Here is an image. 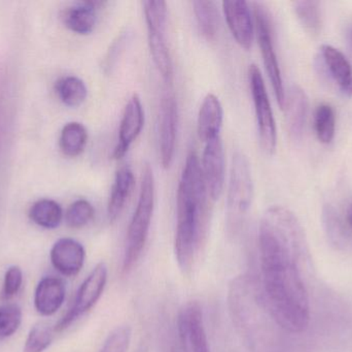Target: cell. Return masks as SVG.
Masks as SVG:
<instances>
[{
  "label": "cell",
  "instance_id": "obj_13",
  "mask_svg": "<svg viewBox=\"0 0 352 352\" xmlns=\"http://www.w3.org/2000/svg\"><path fill=\"white\" fill-rule=\"evenodd\" d=\"M221 4L228 27L234 39L240 47L250 50L254 43L256 26L248 2L223 1Z\"/></svg>",
  "mask_w": 352,
  "mask_h": 352
},
{
  "label": "cell",
  "instance_id": "obj_7",
  "mask_svg": "<svg viewBox=\"0 0 352 352\" xmlns=\"http://www.w3.org/2000/svg\"><path fill=\"white\" fill-rule=\"evenodd\" d=\"M254 26H256L263 62L272 85L277 103L281 109H285L287 93L283 86V76H281V70L279 68L276 51H275L270 17L264 6H261L260 3H254Z\"/></svg>",
  "mask_w": 352,
  "mask_h": 352
},
{
  "label": "cell",
  "instance_id": "obj_29",
  "mask_svg": "<svg viewBox=\"0 0 352 352\" xmlns=\"http://www.w3.org/2000/svg\"><path fill=\"white\" fill-rule=\"evenodd\" d=\"M22 324V310L16 304L0 306V341L12 337Z\"/></svg>",
  "mask_w": 352,
  "mask_h": 352
},
{
  "label": "cell",
  "instance_id": "obj_12",
  "mask_svg": "<svg viewBox=\"0 0 352 352\" xmlns=\"http://www.w3.org/2000/svg\"><path fill=\"white\" fill-rule=\"evenodd\" d=\"M144 126V110L138 94L130 97L124 110L120 123L119 140L113 150V158L121 159L125 156L131 145L142 134Z\"/></svg>",
  "mask_w": 352,
  "mask_h": 352
},
{
  "label": "cell",
  "instance_id": "obj_27",
  "mask_svg": "<svg viewBox=\"0 0 352 352\" xmlns=\"http://www.w3.org/2000/svg\"><path fill=\"white\" fill-rule=\"evenodd\" d=\"M55 329L45 322H38L31 328L23 352H43L49 349L54 340Z\"/></svg>",
  "mask_w": 352,
  "mask_h": 352
},
{
  "label": "cell",
  "instance_id": "obj_25",
  "mask_svg": "<svg viewBox=\"0 0 352 352\" xmlns=\"http://www.w3.org/2000/svg\"><path fill=\"white\" fill-rule=\"evenodd\" d=\"M314 130L322 144H330L336 132V116L334 109L328 103H322L314 112Z\"/></svg>",
  "mask_w": 352,
  "mask_h": 352
},
{
  "label": "cell",
  "instance_id": "obj_33",
  "mask_svg": "<svg viewBox=\"0 0 352 352\" xmlns=\"http://www.w3.org/2000/svg\"><path fill=\"white\" fill-rule=\"evenodd\" d=\"M346 221L349 223V227L352 229V203L349 205V210H347L346 213Z\"/></svg>",
  "mask_w": 352,
  "mask_h": 352
},
{
  "label": "cell",
  "instance_id": "obj_16",
  "mask_svg": "<svg viewBox=\"0 0 352 352\" xmlns=\"http://www.w3.org/2000/svg\"><path fill=\"white\" fill-rule=\"evenodd\" d=\"M307 94L301 87L294 85L285 97V109L287 114V125L289 136L294 141L301 140L307 121Z\"/></svg>",
  "mask_w": 352,
  "mask_h": 352
},
{
  "label": "cell",
  "instance_id": "obj_5",
  "mask_svg": "<svg viewBox=\"0 0 352 352\" xmlns=\"http://www.w3.org/2000/svg\"><path fill=\"white\" fill-rule=\"evenodd\" d=\"M254 198L252 169L245 155L236 153L232 161L228 190V225L231 231L241 227Z\"/></svg>",
  "mask_w": 352,
  "mask_h": 352
},
{
  "label": "cell",
  "instance_id": "obj_8",
  "mask_svg": "<svg viewBox=\"0 0 352 352\" xmlns=\"http://www.w3.org/2000/svg\"><path fill=\"white\" fill-rule=\"evenodd\" d=\"M107 282V267L99 262L85 279L76 293L74 305L56 324L55 332L59 333L72 326L80 316L90 311L100 299Z\"/></svg>",
  "mask_w": 352,
  "mask_h": 352
},
{
  "label": "cell",
  "instance_id": "obj_1",
  "mask_svg": "<svg viewBox=\"0 0 352 352\" xmlns=\"http://www.w3.org/2000/svg\"><path fill=\"white\" fill-rule=\"evenodd\" d=\"M258 248L271 316L287 332H304L310 322L309 297L303 277L307 242L297 216L285 207L269 208L261 220Z\"/></svg>",
  "mask_w": 352,
  "mask_h": 352
},
{
  "label": "cell",
  "instance_id": "obj_21",
  "mask_svg": "<svg viewBox=\"0 0 352 352\" xmlns=\"http://www.w3.org/2000/svg\"><path fill=\"white\" fill-rule=\"evenodd\" d=\"M192 10L201 34L212 41L217 37L219 28V14L217 3L211 0L192 1Z\"/></svg>",
  "mask_w": 352,
  "mask_h": 352
},
{
  "label": "cell",
  "instance_id": "obj_6",
  "mask_svg": "<svg viewBox=\"0 0 352 352\" xmlns=\"http://www.w3.org/2000/svg\"><path fill=\"white\" fill-rule=\"evenodd\" d=\"M250 91L254 101L261 147L266 154H274L277 147V128L270 99L260 68L252 64L248 70Z\"/></svg>",
  "mask_w": 352,
  "mask_h": 352
},
{
  "label": "cell",
  "instance_id": "obj_3",
  "mask_svg": "<svg viewBox=\"0 0 352 352\" xmlns=\"http://www.w3.org/2000/svg\"><path fill=\"white\" fill-rule=\"evenodd\" d=\"M156 200V184L154 173L148 163L142 169V184L138 206L128 227L123 271L129 272L140 260L148 241Z\"/></svg>",
  "mask_w": 352,
  "mask_h": 352
},
{
  "label": "cell",
  "instance_id": "obj_19",
  "mask_svg": "<svg viewBox=\"0 0 352 352\" xmlns=\"http://www.w3.org/2000/svg\"><path fill=\"white\" fill-rule=\"evenodd\" d=\"M223 121V110L217 95L209 93L203 99L199 110L197 134L202 142L207 143L221 134Z\"/></svg>",
  "mask_w": 352,
  "mask_h": 352
},
{
  "label": "cell",
  "instance_id": "obj_22",
  "mask_svg": "<svg viewBox=\"0 0 352 352\" xmlns=\"http://www.w3.org/2000/svg\"><path fill=\"white\" fill-rule=\"evenodd\" d=\"M63 216L61 206L49 198L37 200L29 210L31 221L45 229H54L59 227Z\"/></svg>",
  "mask_w": 352,
  "mask_h": 352
},
{
  "label": "cell",
  "instance_id": "obj_10",
  "mask_svg": "<svg viewBox=\"0 0 352 352\" xmlns=\"http://www.w3.org/2000/svg\"><path fill=\"white\" fill-rule=\"evenodd\" d=\"M178 339L182 352H210L202 310L197 303H188L177 318Z\"/></svg>",
  "mask_w": 352,
  "mask_h": 352
},
{
  "label": "cell",
  "instance_id": "obj_20",
  "mask_svg": "<svg viewBox=\"0 0 352 352\" xmlns=\"http://www.w3.org/2000/svg\"><path fill=\"white\" fill-rule=\"evenodd\" d=\"M134 181L133 172L130 167L124 165L118 169L107 203V217L111 222L117 220L125 208L126 203L131 196Z\"/></svg>",
  "mask_w": 352,
  "mask_h": 352
},
{
  "label": "cell",
  "instance_id": "obj_2",
  "mask_svg": "<svg viewBox=\"0 0 352 352\" xmlns=\"http://www.w3.org/2000/svg\"><path fill=\"white\" fill-rule=\"evenodd\" d=\"M209 198L200 161L192 151L186 157L176 196L175 251L184 274L192 270L195 254L206 235Z\"/></svg>",
  "mask_w": 352,
  "mask_h": 352
},
{
  "label": "cell",
  "instance_id": "obj_17",
  "mask_svg": "<svg viewBox=\"0 0 352 352\" xmlns=\"http://www.w3.org/2000/svg\"><path fill=\"white\" fill-rule=\"evenodd\" d=\"M100 1H78L64 10L62 20L69 30L78 34H90L97 24Z\"/></svg>",
  "mask_w": 352,
  "mask_h": 352
},
{
  "label": "cell",
  "instance_id": "obj_14",
  "mask_svg": "<svg viewBox=\"0 0 352 352\" xmlns=\"http://www.w3.org/2000/svg\"><path fill=\"white\" fill-rule=\"evenodd\" d=\"M52 266L66 277H74L82 271L86 260L84 246L72 238L58 240L50 252Z\"/></svg>",
  "mask_w": 352,
  "mask_h": 352
},
{
  "label": "cell",
  "instance_id": "obj_18",
  "mask_svg": "<svg viewBox=\"0 0 352 352\" xmlns=\"http://www.w3.org/2000/svg\"><path fill=\"white\" fill-rule=\"evenodd\" d=\"M320 57L335 84L347 96H352V66L340 50L330 45L320 48Z\"/></svg>",
  "mask_w": 352,
  "mask_h": 352
},
{
  "label": "cell",
  "instance_id": "obj_28",
  "mask_svg": "<svg viewBox=\"0 0 352 352\" xmlns=\"http://www.w3.org/2000/svg\"><path fill=\"white\" fill-rule=\"evenodd\" d=\"M95 210L89 200L80 198L70 205L65 213L66 225L72 229H82L94 218Z\"/></svg>",
  "mask_w": 352,
  "mask_h": 352
},
{
  "label": "cell",
  "instance_id": "obj_24",
  "mask_svg": "<svg viewBox=\"0 0 352 352\" xmlns=\"http://www.w3.org/2000/svg\"><path fill=\"white\" fill-rule=\"evenodd\" d=\"M56 93L67 107H78L86 101L88 89L82 79L74 76H63L56 82Z\"/></svg>",
  "mask_w": 352,
  "mask_h": 352
},
{
  "label": "cell",
  "instance_id": "obj_26",
  "mask_svg": "<svg viewBox=\"0 0 352 352\" xmlns=\"http://www.w3.org/2000/svg\"><path fill=\"white\" fill-rule=\"evenodd\" d=\"M294 10L304 28L310 33H318L322 26L320 2L301 0L293 3Z\"/></svg>",
  "mask_w": 352,
  "mask_h": 352
},
{
  "label": "cell",
  "instance_id": "obj_30",
  "mask_svg": "<svg viewBox=\"0 0 352 352\" xmlns=\"http://www.w3.org/2000/svg\"><path fill=\"white\" fill-rule=\"evenodd\" d=\"M132 330L127 324L117 327L107 337L99 352H127L131 342Z\"/></svg>",
  "mask_w": 352,
  "mask_h": 352
},
{
  "label": "cell",
  "instance_id": "obj_34",
  "mask_svg": "<svg viewBox=\"0 0 352 352\" xmlns=\"http://www.w3.org/2000/svg\"><path fill=\"white\" fill-rule=\"evenodd\" d=\"M347 39H349V45H351L352 49V27L347 31Z\"/></svg>",
  "mask_w": 352,
  "mask_h": 352
},
{
  "label": "cell",
  "instance_id": "obj_4",
  "mask_svg": "<svg viewBox=\"0 0 352 352\" xmlns=\"http://www.w3.org/2000/svg\"><path fill=\"white\" fill-rule=\"evenodd\" d=\"M144 18L148 27V47L155 65L163 80L171 84L173 79V63L166 39L168 8L165 1L148 0L142 2Z\"/></svg>",
  "mask_w": 352,
  "mask_h": 352
},
{
  "label": "cell",
  "instance_id": "obj_11",
  "mask_svg": "<svg viewBox=\"0 0 352 352\" xmlns=\"http://www.w3.org/2000/svg\"><path fill=\"white\" fill-rule=\"evenodd\" d=\"M203 178L211 200H217L225 185V152L221 136L206 143L201 163Z\"/></svg>",
  "mask_w": 352,
  "mask_h": 352
},
{
  "label": "cell",
  "instance_id": "obj_9",
  "mask_svg": "<svg viewBox=\"0 0 352 352\" xmlns=\"http://www.w3.org/2000/svg\"><path fill=\"white\" fill-rule=\"evenodd\" d=\"M177 127V101L175 93L168 88L163 93L159 107V149L164 169H169L175 161Z\"/></svg>",
  "mask_w": 352,
  "mask_h": 352
},
{
  "label": "cell",
  "instance_id": "obj_32",
  "mask_svg": "<svg viewBox=\"0 0 352 352\" xmlns=\"http://www.w3.org/2000/svg\"><path fill=\"white\" fill-rule=\"evenodd\" d=\"M126 37L125 35H121L118 37L117 41L113 43L111 49H109V53H107V58H105L104 68H111V66L115 63V60L117 59L120 56V53L122 52V49L124 48V43H125Z\"/></svg>",
  "mask_w": 352,
  "mask_h": 352
},
{
  "label": "cell",
  "instance_id": "obj_23",
  "mask_svg": "<svg viewBox=\"0 0 352 352\" xmlns=\"http://www.w3.org/2000/svg\"><path fill=\"white\" fill-rule=\"evenodd\" d=\"M88 142V132L82 123L69 122L62 128L59 145L62 152L69 157H76L84 152Z\"/></svg>",
  "mask_w": 352,
  "mask_h": 352
},
{
  "label": "cell",
  "instance_id": "obj_31",
  "mask_svg": "<svg viewBox=\"0 0 352 352\" xmlns=\"http://www.w3.org/2000/svg\"><path fill=\"white\" fill-rule=\"evenodd\" d=\"M23 283V273L20 267L12 266L6 270L4 274L3 287H2V298L10 300L19 293Z\"/></svg>",
  "mask_w": 352,
  "mask_h": 352
},
{
  "label": "cell",
  "instance_id": "obj_15",
  "mask_svg": "<svg viewBox=\"0 0 352 352\" xmlns=\"http://www.w3.org/2000/svg\"><path fill=\"white\" fill-rule=\"evenodd\" d=\"M66 289L63 280L54 276L41 279L34 293V307L43 316L57 313L65 301Z\"/></svg>",
  "mask_w": 352,
  "mask_h": 352
}]
</instances>
